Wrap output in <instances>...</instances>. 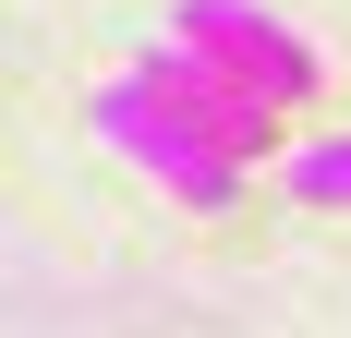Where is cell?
Returning <instances> with one entry per match:
<instances>
[{"label": "cell", "instance_id": "cell-1", "mask_svg": "<svg viewBox=\"0 0 351 338\" xmlns=\"http://www.w3.org/2000/svg\"><path fill=\"white\" fill-rule=\"evenodd\" d=\"M170 36L194 49V61H218L243 97H267V109H303V97L327 85L315 49H303V36H291L267 0H170Z\"/></svg>", "mask_w": 351, "mask_h": 338}, {"label": "cell", "instance_id": "cell-2", "mask_svg": "<svg viewBox=\"0 0 351 338\" xmlns=\"http://www.w3.org/2000/svg\"><path fill=\"white\" fill-rule=\"evenodd\" d=\"M97 145H121V157H134L145 181H158V194H182L194 218L243 205V169L218 157V145L194 133V121H170V109H158V97L134 85V73H109V85H97Z\"/></svg>", "mask_w": 351, "mask_h": 338}, {"label": "cell", "instance_id": "cell-3", "mask_svg": "<svg viewBox=\"0 0 351 338\" xmlns=\"http://www.w3.org/2000/svg\"><path fill=\"white\" fill-rule=\"evenodd\" d=\"M134 85L170 109V121H194V133H206L230 169H254L267 145H279V109H267V97H243V85H230L218 61H194L182 36H145V49H134Z\"/></svg>", "mask_w": 351, "mask_h": 338}, {"label": "cell", "instance_id": "cell-4", "mask_svg": "<svg viewBox=\"0 0 351 338\" xmlns=\"http://www.w3.org/2000/svg\"><path fill=\"white\" fill-rule=\"evenodd\" d=\"M279 194H291V205H327V218H351V133H327V145H291Z\"/></svg>", "mask_w": 351, "mask_h": 338}]
</instances>
